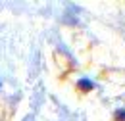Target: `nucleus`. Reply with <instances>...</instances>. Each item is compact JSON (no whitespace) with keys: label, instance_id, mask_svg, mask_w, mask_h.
I'll list each match as a JSON object with an SVG mask.
<instances>
[{"label":"nucleus","instance_id":"obj_1","mask_svg":"<svg viewBox=\"0 0 125 121\" xmlns=\"http://www.w3.org/2000/svg\"><path fill=\"white\" fill-rule=\"evenodd\" d=\"M94 85L91 81H87V79H83V81H79V89H83V91H91Z\"/></svg>","mask_w":125,"mask_h":121},{"label":"nucleus","instance_id":"obj_2","mask_svg":"<svg viewBox=\"0 0 125 121\" xmlns=\"http://www.w3.org/2000/svg\"><path fill=\"white\" fill-rule=\"evenodd\" d=\"M117 121H125V110H119V111H117Z\"/></svg>","mask_w":125,"mask_h":121}]
</instances>
